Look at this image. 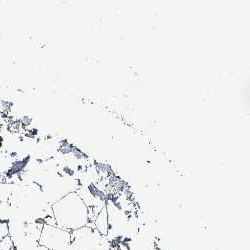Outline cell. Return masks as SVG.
Returning <instances> with one entry per match:
<instances>
[{"mask_svg": "<svg viewBox=\"0 0 250 250\" xmlns=\"http://www.w3.org/2000/svg\"><path fill=\"white\" fill-rule=\"evenodd\" d=\"M56 226L69 232L84 227L89 222L88 207L76 191H72L51 204Z\"/></svg>", "mask_w": 250, "mask_h": 250, "instance_id": "cell-1", "label": "cell"}, {"mask_svg": "<svg viewBox=\"0 0 250 250\" xmlns=\"http://www.w3.org/2000/svg\"><path fill=\"white\" fill-rule=\"evenodd\" d=\"M67 250H110V242L89 221L86 226L71 231V242Z\"/></svg>", "mask_w": 250, "mask_h": 250, "instance_id": "cell-2", "label": "cell"}, {"mask_svg": "<svg viewBox=\"0 0 250 250\" xmlns=\"http://www.w3.org/2000/svg\"><path fill=\"white\" fill-rule=\"evenodd\" d=\"M70 242L71 232L48 224L43 225L38 239V244L48 250H67Z\"/></svg>", "mask_w": 250, "mask_h": 250, "instance_id": "cell-3", "label": "cell"}, {"mask_svg": "<svg viewBox=\"0 0 250 250\" xmlns=\"http://www.w3.org/2000/svg\"><path fill=\"white\" fill-rule=\"evenodd\" d=\"M94 226L98 230V232L103 235L107 236L109 233V219H108V211L106 206H104L99 214L96 216L94 220Z\"/></svg>", "mask_w": 250, "mask_h": 250, "instance_id": "cell-4", "label": "cell"}, {"mask_svg": "<svg viewBox=\"0 0 250 250\" xmlns=\"http://www.w3.org/2000/svg\"><path fill=\"white\" fill-rule=\"evenodd\" d=\"M10 250H15V248H14V246H13V247H12V248H11V249H10Z\"/></svg>", "mask_w": 250, "mask_h": 250, "instance_id": "cell-5", "label": "cell"}]
</instances>
